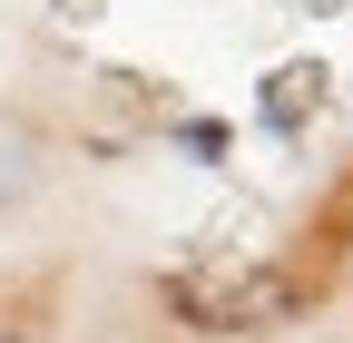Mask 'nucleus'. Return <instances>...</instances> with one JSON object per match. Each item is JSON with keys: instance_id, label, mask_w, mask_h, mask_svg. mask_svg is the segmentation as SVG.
<instances>
[{"instance_id": "nucleus-1", "label": "nucleus", "mask_w": 353, "mask_h": 343, "mask_svg": "<svg viewBox=\"0 0 353 343\" xmlns=\"http://www.w3.org/2000/svg\"><path fill=\"white\" fill-rule=\"evenodd\" d=\"M157 304L187 333L255 343V333H275V324H294L304 304H314V284H304L294 265H275V255H206V265H167L157 275Z\"/></svg>"}, {"instance_id": "nucleus-2", "label": "nucleus", "mask_w": 353, "mask_h": 343, "mask_svg": "<svg viewBox=\"0 0 353 343\" xmlns=\"http://www.w3.org/2000/svg\"><path fill=\"white\" fill-rule=\"evenodd\" d=\"M304 108H314V69H275V79H265V118H275V127H294Z\"/></svg>"}]
</instances>
